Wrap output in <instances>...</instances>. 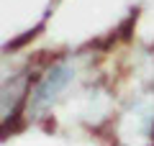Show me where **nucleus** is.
Listing matches in <instances>:
<instances>
[{
	"instance_id": "1",
	"label": "nucleus",
	"mask_w": 154,
	"mask_h": 146,
	"mask_svg": "<svg viewBox=\"0 0 154 146\" xmlns=\"http://www.w3.org/2000/svg\"><path fill=\"white\" fill-rule=\"evenodd\" d=\"M75 77H77V64H75L72 56L59 59L57 64H51L41 75V80L33 85L31 95H28V113L31 115H44L64 95V90L75 82Z\"/></svg>"
},
{
	"instance_id": "2",
	"label": "nucleus",
	"mask_w": 154,
	"mask_h": 146,
	"mask_svg": "<svg viewBox=\"0 0 154 146\" xmlns=\"http://www.w3.org/2000/svg\"><path fill=\"white\" fill-rule=\"evenodd\" d=\"M28 95H31L28 92V77L23 72L11 77V82L8 80L3 82V126H8V120L21 113V105Z\"/></svg>"
}]
</instances>
